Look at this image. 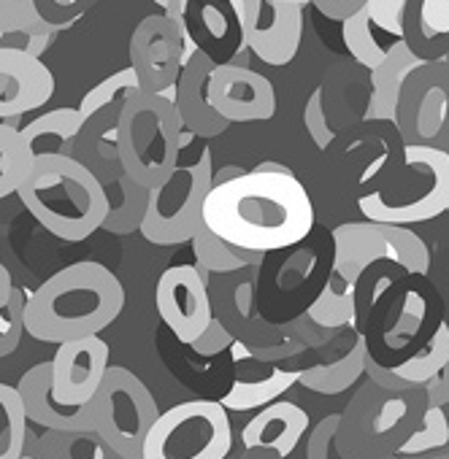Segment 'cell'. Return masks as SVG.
Masks as SVG:
<instances>
[{
	"mask_svg": "<svg viewBox=\"0 0 449 459\" xmlns=\"http://www.w3.org/2000/svg\"><path fill=\"white\" fill-rule=\"evenodd\" d=\"M203 227L219 241L252 255L285 252L314 233V203L295 173L255 168L208 189Z\"/></svg>",
	"mask_w": 449,
	"mask_h": 459,
	"instance_id": "1",
	"label": "cell"
},
{
	"mask_svg": "<svg viewBox=\"0 0 449 459\" xmlns=\"http://www.w3.org/2000/svg\"><path fill=\"white\" fill-rule=\"evenodd\" d=\"M125 306L119 279L95 260L52 273L25 300V333L41 343H68L101 335Z\"/></svg>",
	"mask_w": 449,
	"mask_h": 459,
	"instance_id": "2",
	"label": "cell"
},
{
	"mask_svg": "<svg viewBox=\"0 0 449 459\" xmlns=\"http://www.w3.org/2000/svg\"><path fill=\"white\" fill-rule=\"evenodd\" d=\"M33 219L60 241L82 244L106 219L103 184L74 157H36L17 189Z\"/></svg>",
	"mask_w": 449,
	"mask_h": 459,
	"instance_id": "3",
	"label": "cell"
},
{
	"mask_svg": "<svg viewBox=\"0 0 449 459\" xmlns=\"http://www.w3.org/2000/svg\"><path fill=\"white\" fill-rule=\"evenodd\" d=\"M365 221L422 224L449 208V154L430 146H401L379 181L357 197Z\"/></svg>",
	"mask_w": 449,
	"mask_h": 459,
	"instance_id": "4",
	"label": "cell"
},
{
	"mask_svg": "<svg viewBox=\"0 0 449 459\" xmlns=\"http://www.w3.org/2000/svg\"><path fill=\"white\" fill-rule=\"evenodd\" d=\"M181 122L173 103L163 95H130L117 119L119 168L144 189L163 184L179 165Z\"/></svg>",
	"mask_w": 449,
	"mask_h": 459,
	"instance_id": "5",
	"label": "cell"
},
{
	"mask_svg": "<svg viewBox=\"0 0 449 459\" xmlns=\"http://www.w3.org/2000/svg\"><path fill=\"white\" fill-rule=\"evenodd\" d=\"M422 411V389L390 392L365 381L339 413L336 446L347 459H384L411 435Z\"/></svg>",
	"mask_w": 449,
	"mask_h": 459,
	"instance_id": "6",
	"label": "cell"
},
{
	"mask_svg": "<svg viewBox=\"0 0 449 459\" xmlns=\"http://www.w3.org/2000/svg\"><path fill=\"white\" fill-rule=\"evenodd\" d=\"M214 186L211 152L203 149L189 165H176V170L149 189V203L138 233L154 247L187 244L203 227V200Z\"/></svg>",
	"mask_w": 449,
	"mask_h": 459,
	"instance_id": "7",
	"label": "cell"
},
{
	"mask_svg": "<svg viewBox=\"0 0 449 459\" xmlns=\"http://www.w3.org/2000/svg\"><path fill=\"white\" fill-rule=\"evenodd\" d=\"M87 408L90 429H95L122 459H141L144 440L157 421L160 408L133 370L109 365Z\"/></svg>",
	"mask_w": 449,
	"mask_h": 459,
	"instance_id": "8",
	"label": "cell"
},
{
	"mask_svg": "<svg viewBox=\"0 0 449 459\" xmlns=\"http://www.w3.org/2000/svg\"><path fill=\"white\" fill-rule=\"evenodd\" d=\"M233 446L231 416L216 400H187L157 416L141 459H224Z\"/></svg>",
	"mask_w": 449,
	"mask_h": 459,
	"instance_id": "9",
	"label": "cell"
},
{
	"mask_svg": "<svg viewBox=\"0 0 449 459\" xmlns=\"http://www.w3.org/2000/svg\"><path fill=\"white\" fill-rule=\"evenodd\" d=\"M333 265L330 271L355 284L357 276L382 260L398 263L411 273H430V249L409 227L379 221H347L333 233Z\"/></svg>",
	"mask_w": 449,
	"mask_h": 459,
	"instance_id": "10",
	"label": "cell"
},
{
	"mask_svg": "<svg viewBox=\"0 0 449 459\" xmlns=\"http://www.w3.org/2000/svg\"><path fill=\"white\" fill-rule=\"evenodd\" d=\"M395 130L403 146H430L449 154V65L422 63L403 82Z\"/></svg>",
	"mask_w": 449,
	"mask_h": 459,
	"instance_id": "11",
	"label": "cell"
},
{
	"mask_svg": "<svg viewBox=\"0 0 449 459\" xmlns=\"http://www.w3.org/2000/svg\"><path fill=\"white\" fill-rule=\"evenodd\" d=\"M244 47L266 65L282 68L295 60L304 39V6L279 0H236Z\"/></svg>",
	"mask_w": 449,
	"mask_h": 459,
	"instance_id": "12",
	"label": "cell"
},
{
	"mask_svg": "<svg viewBox=\"0 0 449 459\" xmlns=\"http://www.w3.org/2000/svg\"><path fill=\"white\" fill-rule=\"evenodd\" d=\"M128 55L141 92L163 95L179 79L184 63V33L165 14H149L136 25Z\"/></svg>",
	"mask_w": 449,
	"mask_h": 459,
	"instance_id": "13",
	"label": "cell"
},
{
	"mask_svg": "<svg viewBox=\"0 0 449 459\" xmlns=\"http://www.w3.org/2000/svg\"><path fill=\"white\" fill-rule=\"evenodd\" d=\"M154 306L165 327L187 346H192L214 322L206 276L195 265H173L163 271L154 287Z\"/></svg>",
	"mask_w": 449,
	"mask_h": 459,
	"instance_id": "14",
	"label": "cell"
},
{
	"mask_svg": "<svg viewBox=\"0 0 449 459\" xmlns=\"http://www.w3.org/2000/svg\"><path fill=\"white\" fill-rule=\"evenodd\" d=\"M179 28L184 33V55L200 52L214 65L233 63L244 49L236 0H184Z\"/></svg>",
	"mask_w": 449,
	"mask_h": 459,
	"instance_id": "15",
	"label": "cell"
},
{
	"mask_svg": "<svg viewBox=\"0 0 449 459\" xmlns=\"http://www.w3.org/2000/svg\"><path fill=\"white\" fill-rule=\"evenodd\" d=\"M208 106L228 125L266 122L277 114V92L263 74L239 63H228L211 71Z\"/></svg>",
	"mask_w": 449,
	"mask_h": 459,
	"instance_id": "16",
	"label": "cell"
},
{
	"mask_svg": "<svg viewBox=\"0 0 449 459\" xmlns=\"http://www.w3.org/2000/svg\"><path fill=\"white\" fill-rule=\"evenodd\" d=\"M317 359L298 370V384L317 394H341L365 376V341L355 325L330 333L314 346Z\"/></svg>",
	"mask_w": 449,
	"mask_h": 459,
	"instance_id": "17",
	"label": "cell"
},
{
	"mask_svg": "<svg viewBox=\"0 0 449 459\" xmlns=\"http://www.w3.org/2000/svg\"><path fill=\"white\" fill-rule=\"evenodd\" d=\"M52 365V394L63 405H87L109 370V343L101 335L60 343Z\"/></svg>",
	"mask_w": 449,
	"mask_h": 459,
	"instance_id": "18",
	"label": "cell"
},
{
	"mask_svg": "<svg viewBox=\"0 0 449 459\" xmlns=\"http://www.w3.org/2000/svg\"><path fill=\"white\" fill-rule=\"evenodd\" d=\"M55 95V76L22 47H0V119H17L47 106Z\"/></svg>",
	"mask_w": 449,
	"mask_h": 459,
	"instance_id": "19",
	"label": "cell"
},
{
	"mask_svg": "<svg viewBox=\"0 0 449 459\" xmlns=\"http://www.w3.org/2000/svg\"><path fill=\"white\" fill-rule=\"evenodd\" d=\"M214 68L216 65L206 55L189 52L184 55L176 84L168 92H163V98L173 103L181 127L192 133L195 138H216L231 127L208 106V79Z\"/></svg>",
	"mask_w": 449,
	"mask_h": 459,
	"instance_id": "20",
	"label": "cell"
},
{
	"mask_svg": "<svg viewBox=\"0 0 449 459\" xmlns=\"http://www.w3.org/2000/svg\"><path fill=\"white\" fill-rule=\"evenodd\" d=\"M309 429V413L290 400H274L271 405L260 408L244 429H242V446L244 448H266L287 459L298 443L304 440Z\"/></svg>",
	"mask_w": 449,
	"mask_h": 459,
	"instance_id": "21",
	"label": "cell"
},
{
	"mask_svg": "<svg viewBox=\"0 0 449 459\" xmlns=\"http://www.w3.org/2000/svg\"><path fill=\"white\" fill-rule=\"evenodd\" d=\"M20 400L25 405L28 421L44 429H82L90 427V408L87 405H63L52 394V365L39 362L33 365L17 384Z\"/></svg>",
	"mask_w": 449,
	"mask_h": 459,
	"instance_id": "22",
	"label": "cell"
},
{
	"mask_svg": "<svg viewBox=\"0 0 449 459\" xmlns=\"http://www.w3.org/2000/svg\"><path fill=\"white\" fill-rule=\"evenodd\" d=\"M401 41L422 63L449 52V0H406Z\"/></svg>",
	"mask_w": 449,
	"mask_h": 459,
	"instance_id": "23",
	"label": "cell"
},
{
	"mask_svg": "<svg viewBox=\"0 0 449 459\" xmlns=\"http://www.w3.org/2000/svg\"><path fill=\"white\" fill-rule=\"evenodd\" d=\"M117 106H106L90 119H84L76 146H74V160L82 162L101 184H109L122 168H119V154H117V119H119Z\"/></svg>",
	"mask_w": 449,
	"mask_h": 459,
	"instance_id": "24",
	"label": "cell"
},
{
	"mask_svg": "<svg viewBox=\"0 0 449 459\" xmlns=\"http://www.w3.org/2000/svg\"><path fill=\"white\" fill-rule=\"evenodd\" d=\"M446 362H449V325L444 322L438 333L414 357L403 359L395 368H376L365 362V376L382 389L411 392V389H422Z\"/></svg>",
	"mask_w": 449,
	"mask_h": 459,
	"instance_id": "25",
	"label": "cell"
},
{
	"mask_svg": "<svg viewBox=\"0 0 449 459\" xmlns=\"http://www.w3.org/2000/svg\"><path fill=\"white\" fill-rule=\"evenodd\" d=\"M419 65H422V60L414 57L403 41H398L390 49V55L371 71V98H368L363 122L395 125V111H398V98H401L403 82Z\"/></svg>",
	"mask_w": 449,
	"mask_h": 459,
	"instance_id": "26",
	"label": "cell"
},
{
	"mask_svg": "<svg viewBox=\"0 0 449 459\" xmlns=\"http://www.w3.org/2000/svg\"><path fill=\"white\" fill-rule=\"evenodd\" d=\"M82 125H84L82 114L76 108L66 106V108H52V111L36 117L33 122L20 127V135H22L28 152L33 154V160L49 157V154L71 157Z\"/></svg>",
	"mask_w": 449,
	"mask_h": 459,
	"instance_id": "27",
	"label": "cell"
},
{
	"mask_svg": "<svg viewBox=\"0 0 449 459\" xmlns=\"http://www.w3.org/2000/svg\"><path fill=\"white\" fill-rule=\"evenodd\" d=\"M298 381V370L269 365L266 370H258L252 376H239L231 386V392L222 400H216L224 411H250V408H266L274 400H279L293 384Z\"/></svg>",
	"mask_w": 449,
	"mask_h": 459,
	"instance_id": "28",
	"label": "cell"
},
{
	"mask_svg": "<svg viewBox=\"0 0 449 459\" xmlns=\"http://www.w3.org/2000/svg\"><path fill=\"white\" fill-rule=\"evenodd\" d=\"M106 189V219L101 224V230H106L109 236H130L141 227L144 213H146V203H149V189H144L141 184H136L130 176H125L122 170L103 184Z\"/></svg>",
	"mask_w": 449,
	"mask_h": 459,
	"instance_id": "29",
	"label": "cell"
},
{
	"mask_svg": "<svg viewBox=\"0 0 449 459\" xmlns=\"http://www.w3.org/2000/svg\"><path fill=\"white\" fill-rule=\"evenodd\" d=\"M39 459H122L95 429H44L33 437Z\"/></svg>",
	"mask_w": 449,
	"mask_h": 459,
	"instance_id": "30",
	"label": "cell"
},
{
	"mask_svg": "<svg viewBox=\"0 0 449 459\" xmlns=\"http://www.w3.org/2000/svg\"><path fill=\"white\" fill-rule=\"evenodd\" d=\"M306 319L325 333H336L355 325V284L344 281L330 271L320 295L309 303Z\"/></svg>",
	"mask_w": 449,
	"mask_h": 459,
	"instance_id": "31",
	"label": "cell"
},
{
	"mask_svg": "<svg viewBox=\"0 0 449 459\" xmlns=\"http://www.w3.org/2000/svg\"><path fill=\"white\" fill-rule=\"evenodd\" d=\"M449 448V405L425 408L411 435L384 459H433Z\"/></svg>",
	"mask_w": 449,
	"mask_h": 459,
	"instance_id": "32",
	"label": "cell"
},
{
	"mask_svg": "<svg viewBox=\"0 0 449 459\" xmlns=\"http://www.w3.org/2000/svg\"><path fill=\"white\" fill-rule=\"evenodd\" d=\"M341 39H344V47L349 49V55L365 71H374L390 55V49L401 41V39H392V36L382 33L379 28H374L365 9L355 12L352 17H347L341 22Z\"/></svg>",
	"mask_w": 449,
	"mask_h": 459,
	"instance_id": "33",
	"label": "cell"
},
{
	"mask_svg": "<svg viewBox=\"0 0 449 459\" xmlns=\"http://www.w3.org/2000/svg\"><path fill=\"white\" fill-rule=\"evenodd\" d=\"M192 252L198 257V271L206 273H219V276H231V273H242L244 268H255L260 265L263 255H252L244 249H236L231 244L219 241L216 236H211L206 227L198 230V236L189 241Z\"/></svg>",
	"mask_w": 449,
	"mask_h": 459,
	"instance_id": "34",
	"label": "cell"
},
{
	"mask_svg": "<svg viewBox=\"0 0 449 459\" xmlns=\"http://www.w3.org/2000/svg\"><path fill=\"white\" fill-rule=\"evenodd\" d=\"M28 416L17 386L0 381V459H20L28 440Z\"/></svg>",
	"mask_w": 449,
	"mask_h": 459,
	"instance_id": "35",
	"label": "cell"
},
{
	"mask_svg": "<svg viewBox=\"0 0 449 459\" xmlns=\"http://www.w3.org/2000/svg\"><path fill=\"white\" fill-rule=\"evenodd\" d=\"M31 165H33V154L28 152L20 127L0 122V200L17 195Z\"/></svg>",
	"mask_w": 449,
	"mask_h": 459,
	"instance_id": "36",
	"label": "cell"
},
{
	"mask_svg": "<svg viewBox=\"0 0 449 459\" xmlns=\"http://www.w3.org/2000/svg\"><path fill=\"white\" fill-rule=\"evenodd\" d=\"M136 92H141V87H138V79H136L133 68H122V71L111 74L109 79L98 82V84L82 98V103H79L76 111L82 114V119H90L92 114H98V111L106 108V106L125 103V100H128L130 95H136Z\"/></svg>",
	"mask_w": 449,
	"mask_h": 459,
	"instance_id": "37",
	"label": "cell"
},
{
	"mask_svg": "<svg viewBox=\"0 0 449 459\" xmlns=\"http://www.w3.org/2000/svg\"><path fill=\"white\" fill-rule=\"evenodd\" d=\"M52 28L39 17L36 0H0V36H47Z\"/></svg>",
	"mask_w": 449,
	"mask_h": 459,
	"instance_id": "38",
	"label": "cell"
},
{
	"mask_svg": "<svg viewBox=\"0 0 449 459\" xmlns=\"http://www.w3.org/2000/svg\"><path fill=\"white\" fill-rule=\"evenodd\" d=\"M25 300L22 290H12L6 300H0V359L14 354L25 335Z\"/></svg>",
	"mask_w": 449,
	"mask_h": 459,
	"instance_id": "39",
	"label": "cell"
},
{
	"mask_svg": "<svg viewBox=\"0 0 449 459\" xmlns=\"http://www.w3.org/2000/svg\"><path fill=\"white\" fill-rule=\"evenodd\" d=\"M336 429L339 413H328L325 419H320L306 437V459H347L336 446Z\"/></svg>",
	"mask_w": 449,
	"mask_h": 459,
	"instance_id": "40",
	"label": "cell"
},
{
	"mask_svg": "<svg viewBox=\"0 0 449 459\" xmlns=\"http://www.w3.org/2000/svg\"><path fill=\"white\" fill-rule=\"evenodd\" d=\"M95 4L98 0H36V12L52 30H60L87 14Z\"/></svg>",
	"mask_w": 449,
	"mask_h": 459,
	"instance_id": "41",
	"label": "cell"
},
{
	"mask_svg": "<svg viewBox=\"0 0 449 459\" xmlns=\"http://www.w3.org/2000/svg\"><path fill=\"white\" fill-rule=\"evenodd\" d=\"M304 125L312 135V141L317 143V149H330L336 141L333 127L328 125V114H325V95L322 90H314L306 108H304Z\"/></svg>",
	"mask_w": 449,
	"mask_h": 459,
	"instance_id": "42",
	"label": "cell"
},
{
	"mask_svg": "<svg viewBox=\"0 0 449 459\" xmlns=\"http://www.w3.org/2000/svg\"><path fill=\"white\" fill-rule=\"evenodd\" d=\"M368 20L374 28H379L382 33L401 39V28H403V9L406 0H365Z\"/></svg>",
	"mask_w": 449,
	"mask_h": 459,
	"instance_id": "43",
	"label": "cell"
},
{
	"mask_svg": "<svg viewBox=\"0 0 449 459\" xmlns=\"http://www.w3.org/2000/svg\"><path fill=\"white\" fill-rule=\"evenodd\" d=\"M233 343V335H231V330L224 327L216 316H214V322L206 327V333L192 343V349L198 351V354H203V357H211V354H219V351H224Z\"/></svg>",
	"mask_w": 449,
	"mask_h": 459,
	"instance_id": "44",
	"label": "cell"
},
{
	"mask_svg": "<svg viewBox=\"0 0 449 459\" xmlns=\"http://www.w3.org/2000/svg\"><path fill=\"white\" fill-rule=\"evenodd\" d=\"M425 408H446L449 405V362L422 386Z\"/></svg>",
	"mask_w": 449,
	"mask_h": 459,
	"instance_id": "45",
	"label": "cell"
},
{
	"mask_svg": "<svg viewBox=\"0 0 449 459\" xmlns=\"http://www.w3.org/2000/svg\"><path fill=\"white\" fill-rule=\"evenodd\" d=\"M312 6H317V12L322 17L344 22L347 17H352L355 12H360L365 6V0H314Z\"/></svg>",
	"mask_w": 449,
	"mask_h": 459,
	"instance_id": "46",
	"label": "cell"
},
{
	"mask_svg": "<svg viewBox=\"0 0 449 459\" xmlns=\"http://www.w3.org/2000/svg\"><path fill=\"white\" fill-rule=\"evenodd\" d=\"M152 4L163 9L160 14H165L171 22H176V25H179V20H181V9H184V0H152Z\"/></svg>",
	"mask_w": 449,
	"mask_h": 459,
	"instance_id": "47",
	"label": "cell"
},
{
	"mask_svg": "<svg viewBox=\"0 0 449 459\" xmlns=\"http://www.w3.org/2000/svg\"><path fill=\"white\" fill-rule=\"evenodd\" d=\"M12 290H14L12 273H9V268L4 263H0V300H6L12 295Z\"/></svg>",
	"mask_w": 449,
	"mask_h": 459,
	"instance_id": "48",
	"label": "cell"
},
{
	"mask_svg": "<svg viewBox=\"0 0 449 459\" xmlns=\"http://www.w3.org/2000/svg\"><path fill=\"white\" fill-rule=\"evenodd\" d=\"M242 459H282V456L274 451H266V448H244Z\"/></svg>",
	"mask_w": 449,
	"mask_h": 459,
	"instance_id": "49",
	"label": "cell"
},
{
	"mask_svg": "<svg viewBox=\"0 0 449 459\" xmlns=\"http://www.w3.org/2000/svg\"><path fill=\"white\" fill-rule=\"evenodd\" d=\"M258 170H266V173H293V170H290L287 165H282V162H260Z\"/></svg>",
	"mask_w": 449,
	"mask_h": 459,
	"instance_id": "50",
	"label": "cell"
},
{
	"mask_svg": "<svg viewBox=\"0 0 449 459\" xmlns=\"http://www.w3.org/2000/svg\"><path fill=\"white\" fill-rule=\"evenodd\" d=\"M20 459H39V454H36V448H33V435H31V429H28V440H25V454H22Z\"/></svg>",
	"mask_w": 449,
	"mask_h": 459,
	"instance_id": "51",
	"label": "cell"
},
{
	"mask_svg": "<svg viewBox=\"0 0 449 459\" xmlns=\"http://www.w3.org/2000/svg\"><path fill=\"white\" fill-rule=\"evenodd\" d=\"M279 4H293V6H309L314 0H279Z\"/></svg>",
	"mask_w": 449,
	"mask_h": 459,
	"instance_id": "52",
	"label": "cell"
},
{
	"mask_svg": "<svg viewBox=\"0 0 449 459\" xmlns=\"http://www.w3.org/2000/svg\"><path fill=\"white\" fill-rule=\"evenodd\" d=\"M433 459H449V454H438V456H433Z\"/></svg>",
	"mask_w": 449,
	"mask_h": 459,
	"instance_id": "53",
	"label": "cell"
},
{
	"mask_svg": "<svg viewBox=\"0 0 449 459\" xmlns=\"http://www.w3.org/2000/svg\"><path fill=\"white\" fill-rule=\"evenodd\" d=\"M441 60H444V63H446V65H449V52H446V55H444V57H441Z\"/></svg>",
	"mask_w": 449,
	"mask_h": 459,
	"instance_id": "54",
	"label": "cell"
},
{
	"mask_svg": "<svg viewBox=\"0 0 449 459\" xmlns=\"http://www.w3.org/2000/svg\"><path fill=\"white\" fill-rule=\"evenodd\" d=\"M446 213H449V208H446Z\"/></svg>",
	"mask_w": 449,
	"mask_h": 459,
	"instance_id": "55",
	"label": "cell"
},
{
	"mask_svg": "<svg viewBox=\"0 0 449 459\" xmlns=\"http://www.w3.org/2000/svg\"><path fill=\"white\" fill-rule=\"evenodd\" d=\"M446 454H449V448H446Z\"/></svg>",
	"mask_w": 449,
	"mask_h": 459,
	"instance_id": "56",
	"label": "cell"
}]
</instances>
